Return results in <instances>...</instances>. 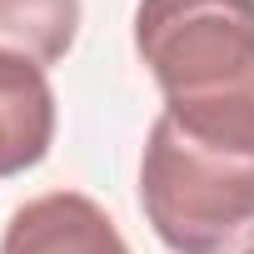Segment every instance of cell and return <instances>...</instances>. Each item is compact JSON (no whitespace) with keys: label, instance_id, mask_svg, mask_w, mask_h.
Here are the masks:
<instances>
[{"label":"cell","instance_id":"1","mask_svg":"<svg viewBox=\"0 0 254 254\" xmlns=\"http://www.w3.org/2000/svg\"><path fill=\"white\" fill-rule=\"evenodd\" d=\"M135 55L175 125L254 150V0H140Z\"/></svg>","mask_w":254,"mask_h":254},{"label":"cell","instance_id":"2","mask_svg":"<svg viewBox=\"0 0 254 254\" xmlns=\"http://www.w3.org/2000/svg\"><path fill=\"white\" fill-rule=\"evenodd\" d=\"M140 209L170 254H244L254 239V150L190 135L160 110L140 155Z\"/></svg>","mask_w":254,"mask_h":254},{"label":"cell","instance_id":"3","mask_svg":"<svg viewBox=\"0 0 254 254\" xmlns=\"http://www.w3.org/2000/svg\"><path fill=\"white\" fill-rule=\"evenodd\" d=\"M0 254H130V244L90 194L50 190L5 219Z\"/></svg>","mask_w":254,"mask_h":254},{"label":"cell","instance_id":"4","mask_svg":"<svg viewBox=\"0 0 254 254\" xmlns=\"http://www.w3.org/2000/svg\"><path fill=\"white\" fill-rule=\"evenodd\" d=\"M55 145V90L45 65L0 50V180L35 170Z\"/></svg>","mask_w":254,"mask_h":254},{"label":"cell","instance_id":"5","mask_svg":"<svg viewBox=\"0 0 254 254\" xmlns=\"http://www.w3.org/2000/svg\"><path fill=\"white\" fill-rule=\"evenodd\" d=\"M80 35V0H0V50H15L35 65L70 55Z\"/></svg>","mask_w":254,"mask_h":254},{"label":"cell","instance_id":"6","mask_svg":"<svg viewBox=\"0 0 254 254\" xmlns=\"http://www.w3.org/2000/svg\"><path fill=\"white\" fill-rule=\"evenodd\" d=\"M244 254H254V244H249V249H244Z\"/></svg>","mask_w":254,"mask_h":254}]
</instances>
